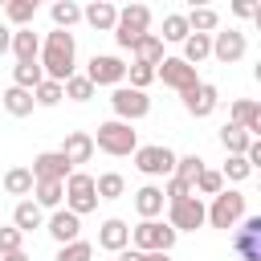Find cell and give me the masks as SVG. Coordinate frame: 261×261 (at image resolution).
<instances>
[{"label": "cell", "mask_w": 261, "mask_h": 261, "mask_svg": "<svg viewBox=\"0 0 261 261\" xmlns=\"http://www.w3.org/2000/svg\"><path fill=\"white\" fill-rule=\"evenodd\" d=\"M73 57H77V45H73V33L69 29H53L41 45V69L45 77L53 82H65L73 73Z\"/></svg>", "instance_id": "obj_1"}, {"label": "cell", "mask_w": 261, "mask_h": 261, "mask_svg": "<svg viewBox=\"0 0 261 261\" xmlns=\"http://www.w3.org/2000/svg\"><path fill=\"white\" fill-rule=\"evenodd\" d=\"M175 237H179V232H175L171 224L155 220V216H143V224H135V228H130V245H135V249H143V253H151V249H167V253H171Z\"/></svg>", "instance_id": "obj_2"}, {"label": "cell", "mask_w": 261, "mask_h": 261, "mask_svg": "<svg viewBox=\"0 0 261 261\" xmlns=\"http://www.w3.org/2000/svg\"><path fill=\"white\" fill-rule=\"evenodd\" d=\"M147 29H151V8L135 0V4H126V8L118 12V20H114V29H110V33H114V41H118L122 49H130V45H135V37H139V33H147Z\"/></svg>", "instance_id": "obj_3"}, {"label": "cell", "mask_w": 261, "mask_h": 261, "mask_svg": "<svg viewBox=\"0 0 261 261\" xmlns=\"http://www.w3.org/2000/svg\"><path fill=\"white\" fill-rule=\"evenodd\" d=\"M94 147H102L106 155H130V151L139 147V139H135L130 122H122V118H110V122H102V126H98V135H94Z\"/></svg>", "instance_id": "obj_4"}, {"label": "cell", "mask_w": 261, "mask_h": 261, "mask_svg": "<svg viewBox=\"0 0 261 261\" xmlns=\"http://www.w3.org/2000/svg\"><path fill=\"white\" fill-rule=\"evenodd\" d=\"M65 208L77 212V216H86V212L98 208L94 175H86V171H69V175H65Z\"/></svg>", "instance_id": "obj_5"}, {"label": "cell", "mask_w": 261, "mask_h": 261, "mask_svg": "<svg viewBox=\"0 0 261 261\" xmlns=\"http://www.w3.org/2000/svg\"><path fill=\"white\" fill-rule=\"evenodd\" d=\"M110 106H114V118H122V122H135V118H147L151 114L147 90H135V86H114Z\"/></svg>", "instance_id": "obj_6"}, {"label": "cell", "mask_w": 261, "mask_h": 261, "mask_svg": "<svg viewBox=\"0 0 261 261\" xmlns=\"http://www.w3.org/2000/svg\"><path fill=\"white\" fill-rule=\"evenodd\" d=\"M241 216H245V196H241V192H232V188H228V192L220 188V192L212 196L208 224H212V228H232Z\"/></svg>", "instance_id": "obj_7"}, {"label": "cell", "mask_w": 261, "mask_h": 261, "mask_svg": "<svg viewBox=\"0 0 261 261\" xmlns=\"http://www.w3.org/2000/svg\"><path fill=\"white\" fill-rule=\"evenodd\" d=\"M175 232H196L208 224V208L200 204V196H184V200H171V220H167Z\"/></svg>", "instance_id": "obj_8"}, {"label": "cell", "mask_w": 261, "mask_h": 261, "mask_svg": "<svg viewBox=\"0 0 261 261\" xmlns=\"http://www.w3.org/2000/svg\"><path fill=\"white\" fill-rule=\"evenodd\" d=\"M135 155V167L143 171V175H171L175 171V151L171 147H159V143H151V147H135L130 151Z\"/></svg>", "instance_id": "obj_9"}, {"label": "cell", "mask_w": 261, "mask_h": 261, "mask_svg": "<svg viewBox=\"0 0 261 261\" xmlns=\"http://www.w3.org/2000/svg\"><path fill=\"white\" fill-rule=\"evenodd\" d=\"M155 77H163V86H171V90H188V86L200 82L196 65H188L184 57H159L155 61Z\"/></svg>", "instance_id": "obj_10"}, {"label": "cell", "mask_w": 261, "mask_h": 261, "mask_svg": "<svg viewBox=\"0 0 261 261\" xmlns=\"http://www.w3.org/2000/svg\"><path fill=\"white\" fill-rule=\"evenodd\" d=\"M86 77H90L94 86H122L126 65H122L118 57H110V53H94L90 65H86Z\"/></svg>", "instance_id": "obj_11"}, {"label": "cell", "mask_w": 261, "mask_h": 261, "mask_svg": "<svg viewBox=\"0 0 261 261\" xmlns=\"http://www.w3.org/2000/svg\"><path fill=\"white\" fill-rule=\"evenodd\" d=\"M179 94H184V110H188L192 118H208V114L216 110V102H220V94H216L212 82H196V86H188V90H179Z\"/></svg>", "instance_id": "obj_12"}, {"label": "cell", "mask_w": 261, "mask_h": 261, "mask_svg": "<svg viewBox=\"0 0 261 261\" xmlns=\"http://www.w3.org/2000/svg\"><path fill=\"white\" fill-rule=\"evenodd\" d=\"M232 253L241 261H261V216H245V224L232 237Z\"/></svg>", "instance_id": "obj_13"}, {"label": "cell", "mask_w": 261, "mask_h": 261, "mask_svg": "<svg viewBox=\"0 0 261 261\" xmlns=\"http://www.w3.org/2000/svg\"><path fill=\"white\" fill-rule=\"evenodd\" d=\"M245 49H249V41H245V33H237V29H224V33H212V57H216V61H224V65H232V61H241V57H245Z\"/></svg>", "instance_id": "obj_14"}, {"label": "cell", "mask_w": 261, "mask_h": 261, "mask_svg": "<svg viewBox=\"0 0 261 261\" xmlns=\"http://www.w3.org/2000/svg\"><path fill=\"white\" fill-rule=\"evenodd\" d=\"M29 171H33V179H65V175L73 171V163H69L61 151H41Z\"/></svg>", "instance_id": "obj_15"}, {"label": "cell", "mask_w": 261, "mask_h": 261, "mask_svg": "<svg viewBox=\"0 0 261 261\" xmlns=\"http://www.w3.org/2000/svg\"><path fill=\"white\" fill-rule=\"evenodd\" d=\"M77 232H82V216H77V212H69V208H57V212L49 216V237H53L57 245H65V241H77Z\"/></svg>", "instance_id": "obj_16"}, {"label": "cell", "mask_w": 261, "mask_h": 261, "mask_svg": "<svg viewBox=\"0 0 261 261\" xmlns=\"http://www.w3.org/2000/svg\"><path fill=\"white\" fill-rule=\"evenodd\" d=\"M82 20H86L90 29H98V33H110L114 20H118V8H114L110 0H90V4L82 8Z\"/></svg>", "instance_id": "obj_17"}, {"label": "cell", "mask_w": 261, "mask_h": 261, "mask_svg": "<svg viewBox=\"0 0 261 261\" xmlns=\"http://www.w3.org/2000/svg\"><path fill=\"white\" fill-rule=\"evenodd\" d=\"M98 245H102L106 253H118V249H126V245H130V228H126V220H118V216L102 220V228H98Z\"/></svg>", "instance_id": "obj_18"}, {"label": "cell", "mask_w": 261, "mask_h": 261, "mask_svg": "<svg viewBox=\"0 0 261 261\" xmlns=\"http://www.w3.org/2000/svg\"><path fill=\"white\" fill-rule=\"evenodd\" d=\"M61 155H65L69 163H90V155H94V135H86V130H69L65 143H61Z\"/></svg>", "instance_id": "obj_19"}, {"label": "cell", "mask_w": 261, "mask_h": 261, "mask_svg": "<svg viewBox=\"0 0 261 261\" xmlns=\"http://www.w3.org/2000/svg\"><path fill=\"white\" fill-rule=\"evenodd\" d=\"M0 102H4V110L12 114V118H24V114H33V90H24V86H8L4 94H0Z\"/></svg>", "instance_id": "obj_20"}, {"label": "cell", "mask_w": 261, "mask_h": 261, "mask_svg": "<svg viewBox=\"0 0 261 261\" xmlns=\"http://www.w3.org/2000/svg\"><path fill=\"white\" fill-rule=\"evenodd\" d=\"M179 45H184V61L188 65H200L204 57H212V33H188Z\"/></svg>", "instance_id": "obj_21"}, {"label": "cell", "mask_w": 261, "mask_h": 261, "mask_svg": "<svg viewBox=\"0 0 261 261\" xmlns=\"http://www.w3.org/2000/svg\"><path fill=\"white\" fill-rule=\"evenodd\" d=\"M232 122L245 126L249 135H261V106L249 102V98H237V102H232Z\"/></svg>", "instance_id": "obj_22"}, {"label": "cell", "mask_w": 261, "mask_h": 261, "mask_svg": "<svg viewBox=\"0 0 261 261\" xmlns=\"http://www.w3.org/2000/svg\"><path fill=\"white\" fill-rule=\"evenodd\" d=\"M12 53H16V61H33L37 53H41V41H37V33L29 29V24H20L16 33H12V45H8Z\"/></svg>", "instance_id": "obj_23"}, {"label": "cell", "mask_w": 261, "mask_h": 261, "mask_svg": "<svg viewBox=\"0 0 261 261\" xmlns=\"http://www.w3.org/2000/svg\"><path fill=\"white\" fill-rule=\"evenodd\" d=\"M163 188H155V184H143L139 192H135V208H139V216H159L163 212Z\"/></svg>", "instance_id": "obj_24"}, {"label": "cell", "mask_w": 261, "mask_h": 261, "mask_svg": "<svg viewBox=\"0 0 261 261\" xmlns=\"http://www.w3.org/2000/svg\"><path fill=\"white\" fill-rule=\"evenodd\" d=\"M12 224H16L20 232H33V228H41V224H45V212H41V204H37V200H20V204H16V212H12Z\"/></svg>", "instance_id": "obj_25"}, {"label": "cell", "mask_w": 261, "mask_h": 261, "mask_svg": "<svg viewBox=\"0 0 261 261\" xmlns=\"http://www.w3.org/2000/svg\"><path fill=\"white\" fill-rule=\"evenodd\" d=\"M257 135H249L245 126H237V122H228V126H220V147L228 151V155H245V147L253 143Z\"/></svg>", "instance_id": "obj_26"}, {"label": "cell", "mask_w": 261, "mask_h": 261, "mask_svg": "<svg viewBox=\"0 0 261 261\" xmlns=\"http://www.w3.org/2000/svg\"><path fill=\"white\" fill-rule=\"evenodd\" d=\"M33 196H37L41 208H57L65 200V179H37L33 184Z\"/></svg>", "instance_id": "obj_27"}, {"label": "cell", "mask_w": 261, "mask_h": 261, "mask_svg": "<svg viewBox=\"0 0 261 261\" xmlns=\"http://www.w3.org/2000/svg\"><path fill=\"white\" fill-rule=\"evenodd\" d=\"M130 49H135V61H147V65H155V61L163 57V41H159L155 33H139Z\"/></svg>", "instance_id": "obj_28"}, {"label": "cell", "mask_w": 261, "mask_h": 261, "mask_svg": "<svg viewBox=\"0 0 261 261\" xmlns=\"http://www.w3.org/2000/svg\"><path fill=\"white\" fill-rule=\"evenodd\" d=\"M33 184H37V179H33L29 167H8V171H4V192H8V196H33Z\"/></svg>", "instance_id": "obj_29"}, {"label": "cell", "mask_w": 261, "mask_h": 261, "mask_svg": "<svg viewBox=\"0 0 261 261\" xmlns=\"http://www.w3.org/2000/svg\"><path fill=\"white\" fill-rule=\"evenodd\" d=\"M61 90H65V98H73V102H90L98 86H94V82H90L86 73H69V77L61 82Z\"/></svg>", "instance_id": "obj_30"}, {"label": "cell", "mask_w": 261, "mask_h": 261, "mask_svg": "<svg viewBox=\"0 0 261 261\" xmlns=\"http://www.w3.org/2000/svg\"><path fill=\"white\" fill-rule=\"evenodd\" d=\"M49 16H53V24H57V29H73V24L82 20V8H77L73 0H53Z\"/></svg>", "instance_id": "obj_31"}, {"label": "cell", "mask_w": 261, "mask_h": 261, "mask_svg": "<svg viewBox=\"0 0 261 261\" xmlns=\"http://www.w3.org/2000/svg\"><path fill=\"white\" fill-rule=\"evenodd\" d=\"M41 77H45V69H41L37 57L33 61H16V69H12V86H24V90H33Z\"/></svg>", "instance_id": "obj_32"}, {"label": "cell", "mask_w": 261, "mask_h": 261, "mask_svg": "<svg viewBox=\"0 0 261 261\" xmlns=\"http://www.w3.org/2000/svg\"><path fill=\"white\" fill-rule=\"evenodd\" d=\"M65 98V90H61V82H53V77H41L37 86H33V102L37 106H57Z\"/></svg>", "instance_id": "obj_33"}, {"label": "cell", "mask_w": 261, "mask_h": 261, "mask_svg": "<svg viewBox=\"0 0 261 261\" xmlns=\"http://www.w3.org/2000/svg\"><path fill=\"white\" fill-rule=\"evenodd\" d=\"M94 192H98V200H118V196L126 192V179H122L118 171H106V175L94 179Z\"/></svg>", "instance_id": "obj_34"}, {"label": "cell", "mask_w": 261, "mask_h": 261, "mask_svg": "<svg viewBox=\"0 0 261 261\" xmlns=\"http://www.w3.org/2000/svg\"><path fill=\"white\" fill-rule=\"evenodd\" d=\"M216 24H220V16H216V8H208V4H200V8L188 12V29H192V33H212Z\"/></svg>", "instance_id": "obj_35"}, {"label": "cell", "mask_w": 261, "mask_h": 261, "mask_svg": "<svg viewBox=\"0 0 261 261\" xmlns=\"http://www.w3.org/2000/svg\"><path fill=\"white\" fill-rule=\"evenodd\" d=\"M220 188H224V175L212 171V167H200V175L192 179V192H196V196H216Z\"/></svg>", "instance_id": "obj_36"}, {"label": "cell", "mask_w": 261, "mask_h": 261, "mask_svg": "<svg viewBox=\"0 0 261 261\" xmlns=\"http://www.w3.org/2000/svg\"><path fill=\"white\" fill-rule=\"evenodd\" d=\"M90 257H94V245L77 237V241H65V245L57 249V257H53V261H90Z\"/></svg>", "instance_id": "obj_37"}, {"label": "cell", "mask_w": 261, "mask_h": 261, "mask_svg": "<svg viewBox=\"0 0 261 261\" xmlns=\"http://www.w3.org/2000/svg\"><path fill=\"white\" fill-rule=\"evenodd\" d=\"M33 12H37V4H29V0H8L4 4V16H8V24H33Z\"/></svg>", "instance_id": "obj_38"}, {"label": "cell", "mask_w": 261, "mask_h": 261, "mask_svg": "<svg viewBox=\"0 0 261 261\" xmlns=\"http://www.w3.org/2000/svg\"><path fill=\"white\" fill-rule=\"evenodd\" d=\"M192 29H188V16H179V12H171V16H163V37L159 41H184Z\"/></svg>", "instance_id": "obj_39"}, {"label": "cell", "mask_w": 261, "mask_h": 261, "mask_svg": "<svg viewBox=\"0 0 261 261\" xmlns=\"http://www.w3.org/2000/svg\"><path fill=\"white\" fill-rule=\"evenodd\" d=\"M126 77H130V86H135V90H147V86L155 82V65L135 61V65H126Z\"/></svg>", "instance_id": "obj_40"}, {"label": "cell", "mask_w": 261, "mask_h": 261, "mask_svg": "<svg viewBox=\"0 0 261 261\" xmlns=\"http://www.w3.org/2000/svg\"><path fill=\"white\" fill-rule=\"evenodd\" d=\"M224 179H232V184H241V179H249L253 175V167H249V159L245 155H228V163H224V171H220Z\"/></svg>", "instance_id": "obj_41"}, {"label": "cell", "mask_w": 261, "mask_h": 261, "mask_svg": "<svg viewBox=\"0 0 261 261\" xmlns=\"http://www.w3.org/2000/svg\"><path fill=\"white\" fill-rule=\"evenodd\" d=\"M200 167H204V159H200V155H184V159H175V171H171V175H179V179H188V184H192V179L200 175Z\"/></svg>", "instance_id": "obj_42"}, {"label": "cell", "mask_w": 261, "mask_h": 261, "mask_svg": "<svg viewBox=\"0 0 261 261\" xmlns=\"http://www.w3.org/2000/svg\"><path fill=\"white\" fill-rule=\"evenodd\" d=\"M184 196H192V184H188V179H179V175H171V179H167V188H163V200L171 204V200H184Z\"/></svg>", "instance_id": "obj_43"}, {"label": "cell", "mask_w": 261, "mask_h": 261, "mask_svg": "<svg viewBox=\"0 0 261 261\" xmlns=\"http://www.w3.org/2000/svg\"><path fill=\"white\" fill-rule=\"evenodd\" d=\"M232 16H241V20H261V8H257V0H232Z\"/></svg>", "instance_id": "obj_44"}, {"label": "cell", "mask_w": 261, "mask_h": 261, "mask_svg": "<svg viewBox=\"0 0 261 261\" xmlns=\"http://www.w3.org/2000/svg\"><path fill=\"white\" fill-rule=\"evenodd\" d=\"M24 245V232L12 224V228H0V253H8V249H20Z\"/></svg>", "instance_id": "obj_45"}, {"label": "cell", "mask_w": 261, "mask_h": 261, "mask_svg": "<svg viewBox=\"0 0 261 261\" xmlns=\"http://www.w3.org/2000/svg\"><path fill=\"white\" fill-rule=\"evenodd\" d=\"M118 261H147L143 249H118Z\"/></svg>", "instance_id": "obj_46"}, {"label": "cell", "mask_w": 261, "mask_h": 261, "mask_svg": "<svg viewBox=\"0 0 261 261\" xmlns=\"http://www.w3.org/2000/svg\"><path fill=\"white\" fill-rule=\"evenodd\" d=\"M8 45H12V29L0 24V53H8Z\"/></svg>", "instance_id": "obj_47"}, {"label": "cell", "mask_w": 261, "mask_h": 261, "mask_svg": "<svg viewBox=\"0 0 261 261\" xmlns=\"http://www.w3.org/2000/svg\"><path fill=\"white\" fill-rule=\"evenodd\" d=\"M0 261H29V253L24 249H8V253H0Z\"/></svg>", "instance_id": "obj_48"}, {"label": "cell", "mask_w": 261, "mask_h": 261, "mask_svg": "<svg viewBox=\"0 0 261 261\" xmlns=\"http://www.w3.org/2000/svg\"><path fill=\"white\" fill-rule=\"evenodd\" d=\"M147 261H171V257H167V249H151V253H147Z\"/></svg>", "instance_id": "obj_49"}, {"label": "cell", "mask_w": 261, "mask_h": 261, "mask_svg": "<svg viewBox=\"0 0 261 261\" xmlns=\"http://www.w3.org/2000/svg\"><path fill=\"white\" fill-rule=\"evenodd\" d=\"M188 4H192V8H200V4H208V0H188Z\"/></svg>", "instance_id": "obj_50"}, {"label": "cell", "mask_w": 261, "mask_h": 261, "mask_svg": "<svg viewBox=\"0 0 261 261\" xmlns=\"http://www.w3.org/2000/svg\"><path fill=\"white\" fill-rule=\"evenodd\" d=\"M29 4H41V0H29Z\"/></svg>", "instance_id": "obj_51"}, {"label": "cell", "mask_w": 261, "mask_h": 261, "mask_svg": "<svg viewBox=\"0 0 261 261\" xmlns=\"http://www.w3.org/2000/svg\"><path fill=\"white\" fill-rule=\"evenodd\" d=\"M0 4H8V0H0Z\"/></svg>", "instance_id": "obj_52"}, {"label": "cell", "mask_w": 261, "mask_h": 261, "mask_svg": "<svg viewBox=\"0 0 261 261\" xmlns=\"http://www.w3.org/2000/svg\"><path fill=\"white\" fill-rule=\"evenodd\" d=\"M90 261H94V257H90Z\"/></svg>", "instance_id": "obj_53"}]
</instances>
